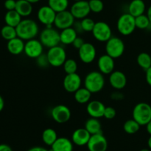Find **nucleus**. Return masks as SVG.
I'll use <instances>...</instances> for the list:
<instances>
[{
  "instance_id": "obj_45",
  "label": "nucleus",
  "mask_w": 151,
  "mask_h": 151,
  "mask_svg": "<svg viewBox=\"0 0 151 151\" xmlns=\"http://www.w3.org/2000/svg\"><path fill=\"white\" fill-rule=\"evenodd\" d=\"M0 151H13V150L6 144H0Z\"/></svg>"
},
{
  "instance_id": "obj_12",
  "label": "nucleus",
  "mask_w": 151,
  "mask_h": 151,
  "mask_svg": "<svg viewBox=\"0 0 151 151\" xmlns=\"http://www.w3.org/2000/svg\"><path fill=\"white\" fill-rule=\"evenodd\" d=\"M71 110L66 105H58L51 110V116L55 122L58 124L66 123L70 119Z\"/></svg>"
},
{
  "instance_id": "obj_43",
  "label": "nucleus",
  "mask_w": 151,
  "mask_h": 151,
  "mask_svg": "<svg viewBox=\"0 0 151 151\" xmlns=\"http://www.w3.org/2000/svg\"><path fill=\"white\" fill-rule=\"evenodd\" d=\"M27 151H52L51 149L50 150H47L46 148L43 147H39V146H35L32 147L30 149L28 150Z\"/></svg>"
},
{
  "instance_id": "obj_16",
  "label": "nucleus",
  "mask_w": 151,
  "mask_h": 151,
  "mask_svg": "<svg viewBox=\"0 0 151 151\" xmlns=\"http://www.w3.org/2000/svg\"><path fill=\"white\" fill-rule=\"evenodd\" d=\"M82 79L77 73L72 74H66L63 78V85L65 90L68 93H75L81 87Z\"/></svg>"
},
{
  "instance_id": "obj_22",
  "label": "nucleus",
  "mask_w": 151,
  "mask_h": 151,
  "mask_svg": "<svg viewBox=\"0 0 151 151\" xmlns=\"http://www.w3.org/2000/svg\"><path fill=\"white\" fill-rule=\"evenodd\" d=\"M52 151H73V142L66 137H59L51 146Z\"/></svg>"
},
{
  "instance_id": "obj_53",
  "label": "nucleus",
  "mask_w": 151,
  "mask_h": 151,
  "mask_svg": "<svg viewBox=\"0 0 151 151\" xmlns=\"http://www.w3.org/2000/svg\"><path fill=\"white\" fill-rule=\"evenodd\" d=\"M16 1H18V0H16Z\"/></svg>"
},
{
  "instance_id": "obj_15",
  "label": "nucleus",
  "mask_w": 151,
  "mask_h": 151,
  "mask_svg": "<svg viewBox=\"0 0 151 151\" xmlns=\"http://www.w3.org/2000/svg\"><path fill=\"white\" fill-rule=\"evenodd\" d=\"M78 56L82 62L90 64L94 62L97 56V50L94 44L89 42H85V44L78 50Z\"/></svg>"
},
{
  "instance_id": "obj_32",
  "label": "nucleus",
  "mask_w": 151,
  "mask_h": 151,
  "mask_svg": "<svg viewBox=\"0 0 151 151\" xmlns=\"http://www.w3.org/2000/svg\"><path fill=\"white\" fill-rule=\"evenodd\" d=\"M1 36L4 39L7 41L17 37V32L16 28L5 25L1 29Z\"/></svg>"
},
{
  "instance_id": "obj_25",
  "label": "nucleus",
  "mask_w": 151,
  "mask_h": 151,
  "mask_svg": "<svg viewBox=\"0 0 151 151\" xmlns=\"http://www.w3.org/2000/svg\"><path fill=\"white\" fill-rule=\"evenodd\" d=\"M15 10L19 13L22 17L29 16L32 12V4L27 0H18Z\"/></svg>"
},
{
  "instance_id": "obj_33",
  "label": "nucleus",
  "mask_w": 151,
  "mask_h": 151,
  "mask_svg": "<svg viewBox=\"0 0 151 151\" xmlns=\"http://www.w3.org/2000/svg\"><path fill=\"white\" fill-rule=\"evenodd\" d=\"M140 127L141 126L139 125V124L137 122L134 118L127 120L123 124L124 130L125 133H128V134H134V133H137L139 130Z\"/></svg>"
},
{
  "instance_id": "obj_10",
  "label": "nucleus",
  "mask_w": 151,
  "mask_h": 151,
  "mask_svg": "<svg viewBox=\"0 0 151 151\" xmlns=\"http://www.w3.org/2000/svg\"><path fill=\"white\" fill-rule=\"evenodd\" d=\"M75 22V19L73 15L72 14L70 10H66L60 13H57L54 25L57 29L62 30L72 27Z\"/></svg>"
},
{
  "instance_id": "obj_20",
  "label": "nucleus",
  "mask_w": 151,
  "mask_h": 151,
  "mask_svg": "<svg viewBox=\"0 0 151 151\" xmlns=\"http://www.w3.org/2000/svg\"><path fill=\"white\" fill-rule=\"evenodd\" d=\"M91 135L85 128H78L72 135V142L77 146L87 145Z\"/></svg>"
},
{
  "instance_id": "obj_35",
  "label": "nucleus",
  "mask_w": 151,
  "mask_h": 151,
  "mask_svg": "<svg viewBox=\"0 0 151 151\" xmlns=\"http://www.w3.org/2000/svg\"><path fill=\"white\" fill-rule=\"evenodd\" d=\"M64 72L66 74H72L77 73L78 63L73 59H67L63 65Z\"/></svg>"
},
{
  "instance_id": "obj_2",
  "label": "nucleus",
  "mask_w": 151,
  "mask_h": 151,
  "mask_svg": "<svg viewBox=\"0 0 151 151\" xmlns=\"http://www.w3.org/2000/svg\"><path fill=\"white\" fill-rule=\"evenodd\" d=\"M105 78L100 71L89 72L84 78V87L91 93H97L101 91L105 86Z\"/></svg>"
},
{
  "instance_id": "obj_28",
  "label": "nucleus",
  "mask_w": 151,
  "mask_h": 151,
  "mask_svg": "<svg viewBox=\"0 0 151 151\" xmlns=\"http://www.w3.org/2000/svg\"><path fill=\"white\" fill-rule=\"evenodd\" d=\"M91 94L92 93L86 88L85 87H81L78 89L75 93H74V98H75V101L79 104H86L90 102L91 99Z\"/></svg>"
},
{
  "instance_id": "obj_24",
  "label": "nucleus",
  "mask_w": 151,
  "mask_h": 151,
  "mask_svg": "<svg viewBox=\"0 0 151 151\" xmlns=\"http://www.w3.org/2000/svg\"><path fill=\"white\" fill-rule=\"evenodd\" d=\"M78 37V33L74 29L73 27L62 30L60 33V43L65 45L72 44L75 38Z\"/></svg>"
},
{
  "instance_id": "obj_29",
  "label": "nucleus",
  "mask_w": 151,
  "mask_h": 151,
  "mask_svg": "<svg viewBox=\"0 0 151 151\" xmlns=\"http://www.w3.org/2000/svg\"><path fill=\"white\" fill-rule=\"evenodd\" d=\"M58 134L52 128H47L42 133V140L45 144L52 146L58 139Z\"/></svg>"
},
{
  "instance_id": "obj_4",
  "label": "nucleus",
  "mask_w": 151,
  "mask_h": 151,
  "mask_svg": "<svg viewBox=\"0 0 151 151\" xmlns=\"http://www.w3.org/2000/svg\"><path fill=\"white\" fill-rule=\"evenodd\" d=\"M40 41L44 47L48 49L59 45L60 43V33L53 27L47 28L42 30L40 33Z\"/></svg>"
},
{
  "instance_id": "obj_46",
  "label": "nucleus",
  "mask_w": 151,
  "mask_h": 151,
  "mask_svg": "<svg viewBox=\"0 0 151 151\" xmlns=\"http://www.w3.org/2000/svg\"><path fill=\"white\" fill-rule=\"evenodd\" d=\"M4 101L3 99V98L1 97V96H0V113L2 111V110L4 109Z\"/></svg>"
},
{
  "instance_id": "obj_21",
  "label": "nucleus",
  "mask_w": 151,
  "mask_h": 151,
  "mask_svg": "<svg viewBox=\"0 0 151 151\" xmlns=\"http://www.w3.org/2000/svg\"><path fill=\"white\" fill-rule=\"evenodd\" d=\"M24 41L17 36L7 41V48L9 53L12 55L18 56L23 53L24 50Z\"/></svg>"
},
{
  "instance_id": "obj_8",
  "label": "nucleus",
  "mask_w": 151,
  "mask_h": 151,
  "mask_svg": "<svg viewBox=\"0 0 151 151\" xmlns=\"http://www.w3.org/2000/svg\"><path fill=\"white\" fill-rule=\"evenodd\" d=\"M91 33L94 38L100 42H106L112 37L111 28L109 24L103 21L96 22Z\"/></svg>"
},
{
  "instance_id": "obj_38",
  "label": "nucleus",
  "mask_w": 151,
  "mask_h": 151,
  "mask_svg": "<svg viewBox=\"0 0 151 151\" xmlns=\"http://www.w3.org/2000/svg\"><path fill=\"white\" fill-rule=\"evenodd\" d=\"M36 62L38 66L41 68H45L50 65L48 59H47V54H44V53H43L42 55H41L39 57L37 58Z\"/></svg>"
},
{
  "instance_id": "obj_34",
  "label": "nucleus",
  "mask_w": 151,
  "mask_h": 151,
  "mask_svg": "<svg viewBox=\"0 0 151 151\" xmlns=\"http://www.w3.org/2000/svg\"><path fill=\"white\" fill-rule=\"evenodd\" d=\"M135 23L137 28L140 30H145L151 25L150 20L147 15L142 14L135 18Z\"/></svg>"
},
{
  "instance_id": "obj_48",
  "label": "nucleus",
  "mask_w": 151,
  "mask_h": 151,
  "mask_svg": "<svg viewBox=\"0 0 151 151\" xmlns=\"http://www.w3.org/2000/svg\"><path fill=\"white\" fill-rule=\"evenodd\" d=\"M146 129H147V133L151 136V121L146 125Z\"/></svg>"
},
{
  "instance_id": "obj_37",
  "label": "nucleus",
  "mask_w": 151,
  "mask_h": 151,
  "mask_svg": "<svg viewBox=\"0 0 151 151\" xmlns=\"http://www.w3.org/2000/svg\"><path fill=\"white\" fill-rule=\"evenodd\" d=\"M88 4L91 12L94 13H100L104 8V4L102 0H89Z\"/></svg>"
},
{
  "instance_id": "obj_1",
  "label": "nucleus",
  "mask_w": 151,
  "mask_h": 151,
  "mask_svg": "<svg viewBox=\"0 0 151 151\" xmlns=\"http://www.w3.org/2000/svg\"><path fill=\"white\" fill-rule=\"evenodd\" d=\"M17 36L24 41L35 38L39 33V27L37 22L31 19H24L16 28Z\"/></svg>"
},
{
  "instance_id": "obj_41",
  "label": "nucleus",
  "mask_w": 151,
  "mask_h": 151,
  "mask_svg": "<svg viewBox=\"0 0 151 151\" xmlns=\"http://www.w3.org/2000/svg\"><path fill=\"white\" fill-rule=\"evenodd\" d=\"M84 44H85V41H84L83 38H81V37L78 36L76 38H75L74 42L72 43V45H73V47H75V48L79 50V49L81 48Z\"/></svg>"
},
{
  "instance_id": "obj_13",
  "label": "nucleus",
  "mask_w": 151,
  "mask_h": 151,
  "mask_svg": "<svg viewBox=\"0 0 151 151\" xmlns=\"http://www.w3.org/2000/svg\"><path fill=\"white\" fill-rule=\"evenodd\" d=\"M70 12L75 19L78 20H81L84 18L88 17L89 13H91L88 1L86 0L75 1V3H73L71 6Z\"/></svg>"
},
{
  "instance_id": "obj_54",
  "label": "nucleus",
  "mask_w": 151,
  "mask_h": 151,
  "mask_svg": "<svg viewBox=\"0 0 151 151\" xmlns=\"http://www.w3.org/2000/svg\"><path fill=\"white\" fill-rule=\"evenodd\" d=\"M150 56H151V55H150Z\"/></svg>"
},
{
  "instance_id": "obj_44",
  "label": "nucleus",
  "mask_w": 151,
  "mask_h": 151,
  "mask_svg": "<svg viewBox=\"0 0 151 151\" xmlns=\"http://www.w3.org/2000/svg\"><path fill=\"white\" fill-rule=\"evenodd\" d=\"M146 81L149 85L151 86V67L146 70Z\"/></svg>"
},
{
  "instance_id": "obj_42",
  "label": "nucleus",
  "mask_w": 151,
  "mask_h": 151,
  "mask_svg": "<svg viewBox=\"0 0 151 151\" xmlns=\"http://www.w3.org/2000/svg\"><path fill=\"white\" fill-rule=\"evenodd\" d=\"M111 98L113 100L121 101L122 99H123L124 95L122 94V93H120V92H119L117 90V91L112 93V94L111 95Z\"/></svg>"
},
{
  "instance_id": "obj_50",
  "label": "nucleus",
  "mask_w": 151,
  "mask_h": 151,
  "mask_svg": "<svg viewBox=\"0 0 151 151\" xmlns=\"http://www.w3.org/2000/svg\"><path fill=\"white\" fill-rule=\"evenodd\" d=\"M27 1L30 2L31 4H35V3H38L40 0H27Z\"/></svg>"
},
{
  "instance_id": "obj_5",
  "label": "nucleus",
  "mask_w": 151,
  "mask_h": 151,
  "mask_svg": "<svg viewBox=\"0 0 151 151\" xmlns=\"http://www.w3.org/2000/svg\"><path fill=\"white\" fill-rule=\"evenodd\" d=\"M118 31L122 36H129L134 32L137 28L135 23V17L130 13H126L121 15L116 22Z\"/></svg>"
},
{
  "instance_id": "obj_47",
  "label": "nucleus",
  "mask_w": 151,
  "mask_h": 151,
  "mask_svg": "<svg viewBox=\"0 0 151 151\" xmlns=\"http://www.w3.org/2000/svg\"><path fill=\"white\" fill-rule=\"evenodd\" d=\"M147 17H148L149 20H150V24H151V5L148 7V9H147Z\"/></svg>"
},
{
  "instance_id": "obj_30",
  "label": "nucleus",
  "mask_w": 151,
  "mask_h": 151,
  "mask_svg": "<svg viewBox=\"0 0 151 151\" xmlns=\"http://www.w3.org/2000/svg\"><path fill=\"white\" fill-rule=\"evenodd\" d=\"M48 5L56 13H60L67 10L69 0H48Z\"/></svg>"
},
{
  "instance_id": "obj_52",
  "label": "nucleus",
  "mask_w": 151,
  "mask_h": 151,
  "mask_svg": "<svg viewBox=\"0 0 151 151\" xmlns=\"http://www.w3.org/2000/svg\"><path fill=\"white\" fill-rule=\"evenodd\" d=\"M75 1H81V0H74Z\"/></svg>"
},
{
  "instance_id": "obj_14",
  "label": "nucleus",
  "mask_w": 151,
  "mask_h": 151,
  "mask_svg": "<svg viewBox=\"0 0 151 151\" xmlns=\"http://www.w3.org/2000/svg\"><path fill=\"white\" fill-rule=\"evenodd\" d=\"M87 147L89 151H106L108 148V141L103 133L91 135Z\"/></svg>"
},
{
  "instance_id": "obj_3",
  "label": "nucleus",
  "mask_w": 151,
  "mask_h": 151,
  "mask_svg": "<svg viewBox=\"0 0 151 151\" xmlns=\"http://www.w3.org/2000/svg\"><path fill=\"white\" fill-rule=\"evenodd\" d=\"M132 116L140 126H146L151 121V106L145 102L138 103L133 109Z\"/></svg>"
},
{
  "instance_id": "obj_26",
  "label": "nucleus",
  "mask_w": 151,
  "mask_h": 151,
  "mask_svg": "<svg viewBox=\"0 0 151 151\" xmlns=\"http://www.w3.org/2000/svg\"><path fill=\"white\" fill-rule=\"evenodd\" d=\"M84 128L91 135L102 133V125L99 118H90L86 121Z\"/></svg>"
},
{
  "instance_id": "obj_18",
  "label": "nucleus",
  "mask_w": 151,
  "mask_h": 151,
  "mask_svg": "<svg viewBox=\"0 0 151 151\" xmlns=\"http://www.w3.org/2000/svg\"><path fill=\"white\" fill-rule=\"evenodd\" d=\"M109 83L116 90L125 88L127 84V77L123 72L114 70L109 75Z\"/></svg>"
},
{
  "instance_id": "obj_51",
  "label": "nucleus",
  "mask_w": 151,
  "mask_h": 151,
  "mask_svg": "<svg viewBox=\"0 0 151 151\" xmlns=\"http://www.w3.org/2000/svg\"><path fill=\"white\" fill-rule=\"evenodd\" d=\"M140 151H151L150 149H147V148H144V149H142V150H141Z\"/></svg>"
},
{
  "instance_id": "obj_23",
  "label": "nucleus",
  "mask_w": 151,
  "mask_h": 151,
  "mask_svg": "<svg viewBox=\"0 0 151 151\" xmlns=\"http://www.w3.org/2000/svg\"><path fill=\"white\" fill-rule=\"evenodd\" d=\"M145 10L146 5L143 0H132L128 5V13L135 18L144 14Z\"/></svg>"
},
{
  "instance_id": "obj_49",
  "label": "nucleus",
  "mask_w": 151,
  "mask_h": 151,
  "mask_svg": "<svg viewBox=\"0 0 151 151\" xmlns=\"http://www.w3.org/2000/svg\"><path fill=\"white\" fill-rule=\"evenodd\" d=\"M147 145H148V147L149 149L151 150V136L149 137L148 141H147Z\"/></svg>"
},
{
  "instance_id": "obj_19",
  "label": "nucleus",
  "mask_w": 151,
  "mask_h": 151,
  "mask_svg": "<svg viewBox=\"0 0 151 151\" xmlns=\"http://www.w3.org/2000/svg\"><path fill=\"white\" fill-rule=\"evenodd\" d=\"M106 107L104 104L100 101L93 100L90 101L87 105L86 111L91 118H100L104 115Z\"/></svg>"
},
{
  "instance_id": "obj_31",
  "label": "nucleus",
  "mask_w": 151,
  "mask_h": 151,
  "mask_svg": "<svg viewBox=\"0 0 151 151\" xmlns=\"http://www.w3.org/2000/svg\"><path fill=\"white\" fill-rule=\"evenodd\" d=\"M137 62L139 66L146 71L151 67V56L145 52L140 53L137 56Z\"/></svg>"
},
{
  "instance_id": "obj_11",
  "label": "nucleus",
  "mask_w": 151,
  "mask_h": 151,
  "mask_svg": "<svg viewBox=\"0 0 151 151\" xmlns=\"http://www.w3.org/2000/svg\"><path fill=\"white\" fill-rule=\"evenodd\" d=\"M43 52H44V45L40 40L32 38L26 41L25 42L24 53L27 57L36 59L43 54Z\"/></svg>"
},
{
  "instance_id": "obj_17",
  "label": "nucleus",
  "mask_w": 151,
  "mask_h": 151,
  "mask_svg": "<svg viewBox=\"0 0 151 151\" xmlns=\"http://www.w3.org/2000/svg\"><path fill=\"white\" fill-rule=\"evenodd\" d=\"M97 67L99 71L103 75H110L113 71H114V59L108 54L102 55L97 60Z\"/></svg>"
},
{
  "instance_id": "obj_27",
  "label": "nucleus",
  "mask_w": 151,
  "mask_h": 151,
  "mask_svg": "<svg viewBox=\"0 0 151 151\" xmlns=\"http://www.w3.org/2000/svg\"><path fill=\"white\" fill-rule=\"evenodd\" d=\"M22 18L16 10H8L4 15V22L7 25L16 28L22 20Z\"/></svg>"
},
{
  "instance_id": "obj_40",
  "label": "nucleus",
  "mask_w": 151,
  "mask_h": 151,
  "mask_svg": "<svg viewBox=\"0 0 151 151\" xmlns=\"http://www.w3.org/2000/svg\"><path fill=\"white\" fill-rule=\"evenodd\" d=\"M4 6L7 11L8 10H14L16 9V0H5Z\"/></svg>"
},
{
  "instance_id": "obj_7",
  "label": "nucleus",
  "mask_w": 151,
  "mask_h": 151,
  "mask_svg": "<svg viewBox=\"0 0 151 151\" xmlns=\"http://www.w3.org/2000/svg\"><path fill=\"white\" fill-rule=\"evenodd\" d=\"M106 52L113 59H118L125 52V43L119 37L112 36L106 42Z\"/></svg>"
},
{
  "instance_id": "obj_9",
  "label": "nucleus",
  "mask_w": 151,
  "mask_h": 151,
  "mask_svg": "<svg viewBox=\"0 0 151 151\" xmlns=\"http://www.w3.org/2000/svg\"><path fill=\"white\" fill-rule=\"evenodd\" d=\"M56 13L49 5H44L40 7L37 13V18L42 25L47 28H51L54 25Z\"/></svg>"
},
{
  "instance_id": "obj_36",
  "label": "nucleus",
  "mask_w": 151,
  "mask_h": 151,
  "mask_svg": "<svg viewBox=\"0 0 151 151\" xmlns=\"http://www.w3.org/2000/svg\"><path fill=\"white\" fill-rule=\"evenodd\" d=\"M96 22L91 18L86 17L81 20V25L83 32H92Z\"/></svg>"
},
{
  "instance_id": "obj_6",
  "label": "nucleus",
  "mask_w": 151,
  "mask_h": 151,
  "mask_svg": "<svg viewBox=\"0 0 151 151\" xmlns=\"http://www.w3.org/2000/svg\"><path fill=\"white\" fill-rule=\"evenodd\" d=\"M47 56L50 66L55 68L63 66L67 59L66 50L62 46L60 45L49 49L47 53Z\"/></svg>"
},
{
  "instance_id": "obj_39",
  "label": "nucleus",
  "mask_w": 151,
  "mask_h": 151,
  "mask_svg": "<svg viewBox=\"0 0 151 151\" xmlns=\"http://www.w3.org/2000/svg\"><path fill=\"white\" fill-rule=\"evenodd\" d=\"M116 115V111L112 107H106L105 109L104 115L103 117L106 118V119H113L115 118Z\"/></svg>"
}]
</instances>
